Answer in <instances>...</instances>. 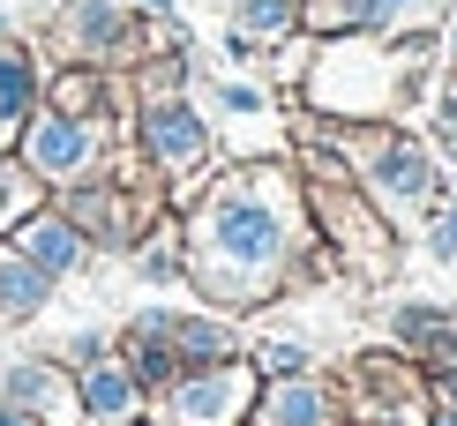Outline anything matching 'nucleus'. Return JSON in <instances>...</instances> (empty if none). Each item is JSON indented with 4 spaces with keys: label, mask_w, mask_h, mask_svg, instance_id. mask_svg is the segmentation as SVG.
<instances>
[{
    "label": "nucleus",
    "mask_w": 457,
    "mask_h": 426,
    "mask_svg": "<svg viewBox=\"0 0 457 426\" xmlns=\"http://www.w3.org/2000/svg\"><path fill=\"white\" fill-rule=\"evenodd\" d=\"M278 195L285 187L270 180V172H233V180L203 202V217L187 225V269H195V284L218 307L278 292L285 240H293L285 217H278Z\"/></svg>",
    "instance_id": "nucleus-1"
},
{
    "label": "nucleus",
    "mask_w": 457,
    "mask_h": 426,
    "mask_svg": "<svg viewBox=\"0 0 457 426\" xmlns=\"http://www.w3.org/2000/svg\"><path fill=\"white\" fill-rule=\"evenodd\" d=\"M420 83V68H405L390 53V37H315V68H308V105L330 120H360V112H383L390 98Z\"/></svg>",
    "instance_id": "nucleus-2"
},
{
    "label": "nucleus",
    "mask_w": 457,
    "mask_h": 426,
    "mask_svg": "<svg viewBox=\"0 0 457 426\" xmlns=\"http://www.w3.org/2000/svg\"><path fill=\"white\" fill-rule=\"evenodd\" d=\"M360 187L390 209H435V195H443V150H428L405 127H375V135H360Z\"/></svg>",
    "instance_id": "nucleus-3"
},
{
    "label": "nucleus",
    "mask_w": 457,
    "mask_h": 426,
    "mask_svg": "<svg viewBox=\"0 0 457 426\" xmlns=\"http://www.w3.org/2000/svg\"><path fill=\"white\" fill-rule=\"evenodd\" d=\"M240 404H255V374L247 366H195V374L173 381V419L180 426H233Z\"/></svg>",
    "instance_id": "nucleus-4"
},
{
    "label": "nucleus",
    "mask_w": 457,
    "mask_h": 426,
    "mask_svg": "<svg viewBox=\"0 0 457 426\" xmlns=\"http://www.w3.org/2000/svg\"><path fill=\"white\" fill-rule=\"evenodd\" d=\"M143 150H150L165 172H203V158H211V127L195 120V105L150 98V105H143Z\"/></svg>",
    "instance_id": "nucleus-5"
},
{
    "label": "nucleus",
    "mask_w": 457,
    "mask_h": 426,
    "mask_svg": "<svg viewBox=\"0 0 457 426\" xmlns=\"http://www.w3.org/2000/svg\"><path fill=\"white\" fill-rule=\"evenodd\" d=\"M23 158L46 172V180H75V172L98 158V127H90L83 112H46V120H30V135H23Z\"/></svg>",
    "instance_id": "nucleus-6"
},
{
    "label": "nucleus",
    "mask_w": 457,
    "mask_h": 426,
    "mask_svg": "<svg viewBox=\"0 0 457 426\" xmlns=\"http://www.w3.org/2000/svg\"><path fill=\"white\" fill-rule=\"evenodd\" d=\"M61 30H68V45H75V53H90V61L143 45L136 23H128V0H75V8L61 15Z\"/></svg>",
    "instance_id": "nucleus-7"
},
{
    "label": "nucleus",
    "mask_w": 457,
    "mask_h": 426,
    "mask_svg": "<svg viewBox=\"0 0 457 426\" xmlns=\"http://www.w3.org/2000/svg\"><path fill=\"white\" fill-rule=\"evenodd\" d=\"M255 419L262 426H337V404L315 389V381H300V374H278L270 389L255 397Z\"/></svg>",
    "instance_id": "nucleus-8"
},
{
    "label": "nucleus",
    "mask_w": 457,
    "mask_h": 426,
    "mask_svg": "<svg viewBox=\"0 0 457 426\" xmlns=\"http://www.w3.org/2000/svg\"><path fill=\"white\" fill-rule=\"evenodd\" d=\"M397 344H405L412 359L450 366V359H457V322L435 315V307H405V315H397Z\"/></svg>",
    "instance_id": "nucleus-9"
},
{
    "label": "nucleus",
    "mask_w": 457,
    "mask_h": 426,
    "mask_svg": "<svg viewBox=\"0 0 457 426\" xmlns=\"http://www.w3.org/2000/svg\"><path fill=\"white\" fill-rule=\"evenodd\" d=\"M8 404H23V412H46V419H75V412H68V404H75V397H68V381L53 374V366H37V359L8 374Z\"/></svg>",
    "instance_id": "nucleus-10"
},
{
    "label": "nucleus",
    "mask_w": 457,
    "mask_h": 426,
    "mask_svg": "<svg viewBox=\"0 0 457 426\" xmlns=\"http://www.w3.org/2000/svg\"><path fill=\"white\" fill-rule=\"evenodd\" d=\"M83 412H90V419H128V412H136V374H128V366L90 359V374H83Z\"/></svg>",
    "instance_id": "nucleus-11"
},
{
    "label": "nucleus",
    "mask_w": 457,
    "mask_h": 426,
    "mask_svg": "<svg viewBox=\"0 0 457 426\" xmlns=\"http://www.w3.org/2000/svg\"><path fill=\"white\" fill-rule=\"evenodd\" d=\"M23 255L37 269H75V262H83V232L61 225V217H30L23 225Z\"/></svg>",
    "instance_id": "nucleus-12"
},
{
    "label": "nucleus",
    "mask_w": 457,
    "mask_h": 426,
    "mask_svg": "<svg viewBox=\"0 0 457 426\" xmlns=\"http://www.w3.org/2000/svg\"><path fill=\"white\" fill-rule=\"evenodd\" d=\"M233 30H247L255 45H285V37H300V0H240Z\"/></svg>",
    "instance_id": "nucleus-13"
},
{
    "label": "nucleus",
    "mask_w": 457,
    "mask_h": 426,
    "mask_svg": "<svg viewBox=\"0 0 457 426\" xmlns=\"http://www.w3.org/2000/svg\"><path fill=\"white\" fill-rule=\"evenodd\" d=\"M30 112V61L15 45H0V143L15 135V120Z\"/></svg>",
    "instance_id": "nucleus-14"
},
{
    "label": "nucleus",
    "mask_w": 457,
    "mask_h": 426,
    "mask_svg": "<svg viewBox=\"0 0 457 426\" xmlns=\"http://www.w3.org/2000/svg\"><path fill=\"white\" fill-rule=\"evenodd\" d=\"M46 307V269L37 262H0V315H37Z\"/></svg>",
    "instance_id": "nucleus-15"
},
{
    "label": "nucleus",
    "mask_w": 457,
    "mask_h": 426,
    "mask_svg": "<svg viewBox=\"0 0 457 426\" xmlns=\"http://www.w3.org/2000/svg\"><path fill=\"white\" fill-rule=\"evenodd\" d=\"M420 15H428V0H353V23L368 37H390V30L420 23Z\"/></svg>",
    "instance_id": "nucleus-16"
},
{
    "label": "nucleus",
    "mask_w": 457,
    "mask_h": 426,
    "mask_svg": "<svg viewBox=\"0 0 457 426\" xmlns=\"http://www.w3.org/2000/svg\"><path fill=\"white\" fill-rule=\"evenodd\" d=\"M98 98H105V83H98L90 68H75V75H61V83H53V105H61V112H83V120L98 112Z\"/></svg>",
    "instance_id": "nucleus-17"
},
{
    "label": "nucleus",
    "mask_w": 457,
    "mask_h": 426,
    "mask_svg": "<svg viewBox=\"0 0 457 426\" xmlns=\"http://www.w3.org/2000/svg\"><path fill=\"white\" fill-rule=\"evenodd\" d=\"M428 247H435V262H457V195H450V202L435 195V225H428Z\"/></svg>",
    "instance_id": "nucleus-18"
},
{
    "label": "nucleus",
    "mask_w": 457,
    "mask_h": 426,
    "mask_svg": "<svg viewBox=\"0 0 457 426\" xmlns=\"http://www.w3.org/2000/svg\"><path fill=\"white\" fill-rule=\"evenodd\" d=\"M218 105L233 112V120H247V112H262V105H270V98H262L255 83H225V90H218Z\"/></svg>",
    "instance_id": "nucleus-19"
},
{
    "label": "nucleus",
    "mask_w": 457,
    "mask_h": 426,
    "mask_svg": "<svg viewBox=\"0 0 457 426\" xmlns=\"http://www.w3.org/2000/svg\"><path fill=\"white\" fill-rule=\"evenodd\" d=\"M262 366H270V374H300L308 359H300V344H262Z\"/></svg>",
    "instance_id": "nucleus-20"
},
{
    "label": "nucleus",
    "mask_w": 457,
    "mask_h": 426,
    "mask_svg": "<svg viewBox=\"0 0 457 426\" xmlns=\"http://www.w3.org/2000/svg\"><path fill=\"white\" fill-rule=\"evenodd\" d=\"M136 15H173V0H128Z\"/></svg>",
    "instance_id": "nucleus-21"
},
{
    "label": "nucleus",
    "mask_w": 457,
    "mask_h": 426,
    "mask_svg": "<svg viewBox=\"0 0 457 426\" xmlns=\"http://www.w3.org/2000/svg\"><path fill=\"white\" fill-rule=\"evenodd\" d=\"M0 426H30V412H15V404H0Z\"/></svg>",
    "instance_id": "nucleus-22"
},
{
    "label": "nucleus",
    "mask_w": 457,
    "mask_h": 426,
    "mask_svg": "<svg viewBox=\"0 0 457 426\" xmlns=\"http://www.w3.org/2000/svg\"><path fill=\"white\" fill-rule=\"evenodd\" d=\"M443 53H450V61H457V15H450V30H443Z\"/></svg>",
    "instance_id": "nucleus-23"
}]
</instances>
